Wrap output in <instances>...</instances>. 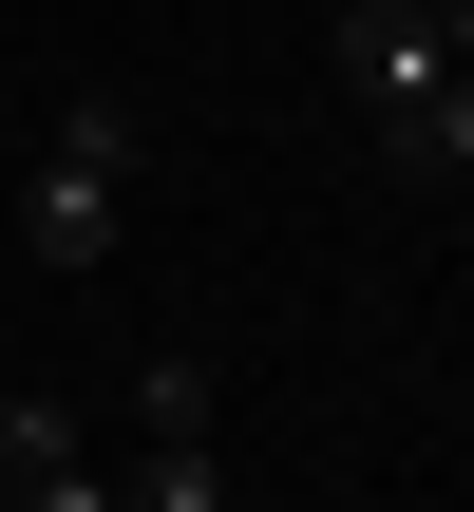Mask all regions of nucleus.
<instances>
[{"instance_id":"f257e3e1","label":"nucleus","mask_w":474,"mask_h":512,"mask_svg":"<svg viewBox=\"0 0 474 512\" xmlns=\"http://www.w3.org/2000/svg\"><path fill=\"white\" fill-rule=\"evenodd\" d=\"M133 171H152V114H133L114 76H76V95H57V152H38V190H19V247H38L57 285H95L114 228H133Z\"/></svg>"},{"instance_id":"f03ea898","label":"nucleus","mask_w":474,"mask_h":512,"mask_svg":"<svg viewBox=\"0 0 474 512\" xmlns=\"http://www.w3.org/2000/svg\"><path fill=\"white\" fill-rule=\"evenodd\" d=\"M323 76H342V114L399 152V133L437 114V76H456V57H437V0H342V19H323Z\"/></svg>"},{"instance_id":"7ed1b4c3","label":"nucleus","mask_w":474,"mask_h":512,"mask_svg":"<svg viewBox=\"0 0 474 512\" xmlns=\"http://www.w3.org/2000/svg\"><path fill=\"white\" fill-rule=\"evenodd\" d=\"M114 512H228V475H209V437H133V475H114Z\"/></svg>"},{"instance_id":"20e7f679","label":"nucleus","mask_w":474,"mask_h":512,"mask_svg":"<svg viewBox=\"0 0 474 512\" xmlns=\"http://www.w3.org/2000/svg\"><path fill=\"white\" fill-rule=\"evenodd\" d=\"M133 437H209V361H133Z\"/></svg>"},{"instance_id":"39448f33","label":"nucleus","mask_w":474,"mask_h":512,"mask_svg":"<svg viewBox=\"0 0 474 512\" xmlns=\"http://www.w3.org/2000/svg\"><path fill=\"white\" fill-rule=\"evenodd\" d=\"M399 171H474V57H456V76H437V114L399 133Z\"/></svg>"},{"instance_id":"423d86ee","label":"nucleus","mask_w":474,"mask_h":512,"mask_svg":"<svg viewBox=\"0 0 474 512\" xmlns=\"http://www.w3.org/2000/svg\"><path fill=\"white\" fill-rule=\"evenodd\" d=\"M0 512H114V475H76V456H57V475H0Z\"/></svg>"},{"instance_id":"0eeeda50","label":"nucleus","mask_w":474,"mask_h":512,"mask_svg":"<svg viewBox=\"0 0 474 512\" xmlns=\"http://www.w3.org/2000/svg\"><path fill=\"white\" fill-rule=\"evenodd\" d=\"M437 57H474V0H437Z\"/></svg>"}]
</instances>
